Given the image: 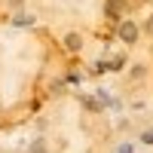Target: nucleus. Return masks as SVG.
Masks as SVG:
<instances>
[{
  "mask_svg": "<svg viewBox=\"0 0 153 153\" xmlns=\"http://www.w3.org/2000/svg\"><path fill=\"white\" fill-rule=\"evenodd\" d=\"M123 37H126V40H135V28H132V25H126V28H123Z\"/></svg>",
  "mask_w": 153,
  "mask_h": 153,
  "instance_id": "f257e3e1",
  "label": "nucleus"
}]
</instances>
